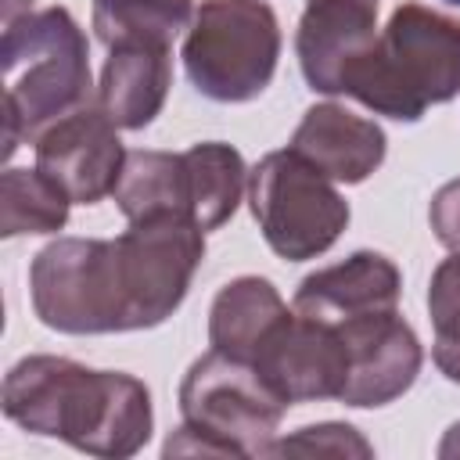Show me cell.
Returning a JSON list of instances; mask_svg holds the SVG:
<instances>
[{
    "instance_id": "obj_1",
    "label": "cell",
    "mask_w": 460,
    "mask_h": 460,
    "mask_svg": "<svg viewBox=\"0 0 460 460\" xmlns=\"http://www.w3.org/2000/svg\"><path fill=\"white\" fill-rule=\"evenodd\" d=\"M205 259V230L183 216L129 223L119 237H58L29 266L43 327L61 334H122L165 323Z\"/></svg>"
},
{
    "instance_id": "obj_2",
    "label": "cell",
    "mask_w": 460,
    "mask_h": 460,
    "mask_svg": "<svg viewBox=\"0 0 460 460\" xmlns=\"http://www.w3.org/2000/svg\"><path fill=\"white\" fill-rule=\"evenodd\" d=\"M0 406L22 431L61 438L104 460L140 453L155 431L151 392L140 377L47 352L25 356L7 370Z\"/></svg>"
},
{
    "instance_id": "obj_3",
    "label": "cell",
    "mask_w": 460,
    "mask_h": 460,
    "mask_svg": "<svg viewBox=\"0 0 460 460\" xmlns=\"http://www.w3.org/2000/svg\"><path fill=\"white\" fill-rule=\"evenodd\" d=\"M338 93L395 122H417L431 104L460 93V18L399 4L388 25L341 72Z\"/></svg>"
},
{
    "instance_id": "obj_4",
    "label": "cell",
    "mask_w": 460,
    "mask_h": 460,
    "mask_svg": "<svg viewBox=\"0 0 460 460\" xmlns=\"http://www.w3.org/2000/svg\"><path fill=\"white\" fill-rule=\"evenodd\" d=\"M4 162L54 122L93 104L90 47L68 7L29 11L4 25Z\"/></svg>"
},
{
    "instance_id": "obj_5",
    "label": "cell",
    "mask_w": 460,
    "mask_h": 460,
    "mask_svg": "<svg viewBox=\"0 0 460 460\" xmlns=\"http://www.w3.org/2000/svg\"><path fill=\"white\" fill-rule=\"evenodd\" d=\"M280 22L266 0H201L183 40V68L219 104L255 101L277 72Z\"/></svg>"
},
{
    "instance_id": "obj_6",
    "label": "cell",
    "mask_w": 460,
    "mask_h": 460,
    "mask_svg": "<svg viewBox=\"0 0 460 460\" xmlns=\"http://www.w3.org/2000/svg\"><path fill=\"white\" fill-rule=\"evenodd\" d=\"M248 201L266 244L288 262L323 255L349 226V201L334 180L291 147L255 162L248 172Z\"/></svg>"
},
{
    "instance_id": "obj_7",
    "label": "cell",
    "mask_w": 460,
    "mask_h": 460,
    "mask_svg": "<svg viewBox=\"0 0 460 460\" xmlns=\"http://www.w3.org/2000/svg\"><path fill=\"white\" fill-rule=\"evenodd\" d=\"M288 402L259 374L255 363L208 349L180 381V413L212 435L226 456H266Z\"/></svg>"
},
{
    "instance_id": "obj_8",
    "label": "cell",
    "mask_w": 460,
    "mask_h": 460,
    "mask_svg": "<svg viewBox=\"0 0 460 460\" xmlns=\"http://www.w3.org/2000/svg\"><path fill=\"white\" fill-rule=\"evenodd\" d=\"M36 169H43L72 205H97L115 194L126 147L119 140V126L101 111V104H86L68 119L54 122L36 144Z\"/></svg>"
},
{
    "instance_id": "obj_9",
    "label": "cell",
    "mask_w": 460,
    "mask_h": 460,
    "mask_svg": "<svg viewBox=\"0 0 460 460\" xmlns=\"http://www.w3.org/2000/svg\"><path fill=\"white\" fill-rule=\"evenodd\" d=\"M331 327H338L349 349V377L338 395L345 406H388L392 399L413 388L424 363V349L417 331L395 309L367 313Z\"/></svg>"
},
{
    "instance_id": "obj_10",
    "label": "cell",
    "mask_w": 460,
    "mask_h": 460,
    "mask_svg": "<svg viewBox=\"0 0 460 460\" xmlns=\"http://www.w3.org/2000/svg\"><path fill=\"white\" fill-rule=\"evenodd\" d=\"M252 363L288 406L338 399L349 377V349L338 327L295 309L270 331Z\"/></svg>"
},
{
    "instance_id": "obj_11",
    "label": "cell",
    "mask_w": 460,
    "mask_h": 460,
    "mask_svg": "<svg viewBox=\"0 0 460 460\" xmlns=\"http://www.w3.org/2000/svg\"><path fill=\"white\" fill-rule=\"evenodd\" d=\"M402 295V273L399 266L381 255V252H352L349 259L323 266L309 273L298 291L291 309L323 323H345L367 313H385L395 309Z\"/></svg>"
},
{
    "instance_id": "obj_12",
    "label": "cell",
    "mask_w": 460,
    "mask_h": 460,
    "mask_svg": "<svg viewBox=\"0 0 460 460\" xmlns=\"http://www.w3.org/2000/svg\"><path fill=\"white\" fill-rule=\"evenodd\" d=\"M381 0H305L295 29V54L316 93H338L345 65L374 43Z\"/></svg>"
},
{
    "instance_id": "obj_13",
    "label": "cell",
    "mask_w": 460,
    "mask_h": 460,
    "mask_svg": "<svg viewBox=\"0 0 460 460\" xmlns=\"http://www.w3.org/2000/svg\"><path fill=\"white\" fill-rule=\"evenodd\" d=\"M298 158L316 165L334 183H363L381 169L388 140L374 119H363L334 101L305 108L288 144Z\"/></svg>"
},
{
    "instance_id": "obj_14",
    "label": "cell",
    "mask_w": 460,
    "mask_h": 460,
    "mask_svg": "<svg viewBox=\"0 0 460 460\" xmlns=\"http://www.w3.org/2000/svg\"><path fill=\"white\" fill-rule=\"evenodd\" d=\"M169 86V47H111L101 68L97 104L119 129H144L165 108Z\"/></svg>"
},
{
    "instance_id": "obj_15",
    "label": "cell",
    "mask_w": 460,
    "mask_h": 460,
    "mask_svg": "<svg viewBox=\"0 0 460 460\" xmlns=\"http://www.w3.org/2000/svg\"><path fill=\"white\" fill-rule=\"evenodd\" d=\"M288 302L266 277H237L219 288L208 309V345L241 359H255L270 331L288 316Z\"/></svg>"
},
{
    "instance_id": "obj_16",
    "label": "cell",
    "mask_w": 460,
    "mask_h": 460,
    "mask_svg": "<svg viewBox=\"0 0 460 460\" xmlns=\"http://www.w3.org/2000/svg\"><path fill=\"white\" fill-rule=\"evenodd\" d=\"M115 205L129 223L151 216L190 219V176L183 151H129L115 187Z\"/></svg>"
},
{
    "instance_id": "obj_17",
    "label": "cell",
    "mask_w": 460,
    "mask_h": 460,
    "mask_svg": "<svg viewBox=\"0 0 460 460\" xmlns=\"http://www.w3.org/2000/svg\"><path fill=\"white\" fill-rule=\"evenodd\" d=\"M190 176V219L208 234L230 223L248 187V165L237 147L223 140H201L183 151Z\"/></svg>"
},
{
    "instance_id": "obj_18",
    "label": "cell",
    "mask_w": 460,
    "mask_h": 460,
    "mask_svg": "<svg viewBox=\"0 0 460 460\" xmlns=\"http://www.w3.org/2000/svg\"><path fill=\"white\" fill-rule=\"evenodd\" d=\"M194 0H93V32L111 47H172L190 29Z\"/></svg>"
},
{
    "instance_id": "obj_19",
    "label": "cell",
    "mask_w": 460,
    "mask_h": 460,
    "mask_svg": "<svg viewBox=\"0 0 460 460\" xmlns=\"http://www.w3.org/2000/svg\"><path fill=\"white\" fill-rule=\"evenodd\" d=\"M72 198L43 169H4L0 176V237L58 234L68 223Z\"/></svg>"
},
{
    "instance_id": "obj_20",
    "label": "cell",
    "mask_w": 460,
    "mask_h": 460,
    "mask_svg": "<svg viewBox=\"0 0 460 460\" xmlns=\"http://www.w3.org/2000/svg\"><path fill=\"white\" fill-rule=\"evenodd\" d=\"M428 316L435 327L431 359L449 381L460 385V252L435 266L428 284Z\"/></svg>"
},
{
    "instance_id": "obj_21",
    "label": "cell",
    "mask_w": 460,
    "mask_h": 460,
    "mask_svg": "<svg viewBox=\"0 0 460 460\" xmlns=\"http://www.w3.org/2000/svg\"><path fill=\"white\" fill-rule=\"evenodd\" d=\"M266 456H374V446L341 420H323V424H309L298 428L295 435L273 438Z\"/></svg>"
},
{
    "instance_id": "obj_22",
    "label": "cell",
    "mask_w": 460,
    "mask_h": 460,
    "mask_svg": "<svg viewBox=\"0 0 460 460\" xmlns=\"http://www.w3.org/2000/svg\"><path fill=\"white\" fill-rule=\"evenodd\" d=\"M428 219H431V230L435 237L449 248V252H460V176L442 183L431 198V208H428Z\"/></svg>"
},
{
    "instance_id": "obj_23",
    "label": "cell",
    "mask_w": 460,
    "mask_h": 460,
    "mask_svg": "<svg viewBox=\"0 0 460 460\" xmlns=\"http://www.w3.org/2000/svg\"><path fill=\"white\" fill-rule=\"evenodd\" d=\"M438 456H442V460L460 456V420H456V424H449V431L442 435V442H438Z\"/></svg>"
},
{
    "instance_id": "obj_24",
    "label": "cell",
    "mask_w": 460,
    "mask_h": 460,
    "mask_svg": "<svg viewBox=\"0 0 460 460\" xmlns=\"http://www.w3.org/2000/svg\"><path fill=\"white\" fill-rule=\"evenodd\" d=\"M29 11H32V0H4V25L22 18V14H29Z\"/></svg>"
},
{
    "instance_id": "obj_25",
    "label": "cell",
    "mask_w": 460,
    "mask_h": 460,
    "mask_svg": "<svg viewBox=\"0 0 460 460\" xmlns=\"http://www.w3.org/2000/svg\"><path fill=\"white\" fill-rule=\"evenodd\" d=\"M449 4H456V7H460V0H449Z\"/></svg>"
}]
</instances>
